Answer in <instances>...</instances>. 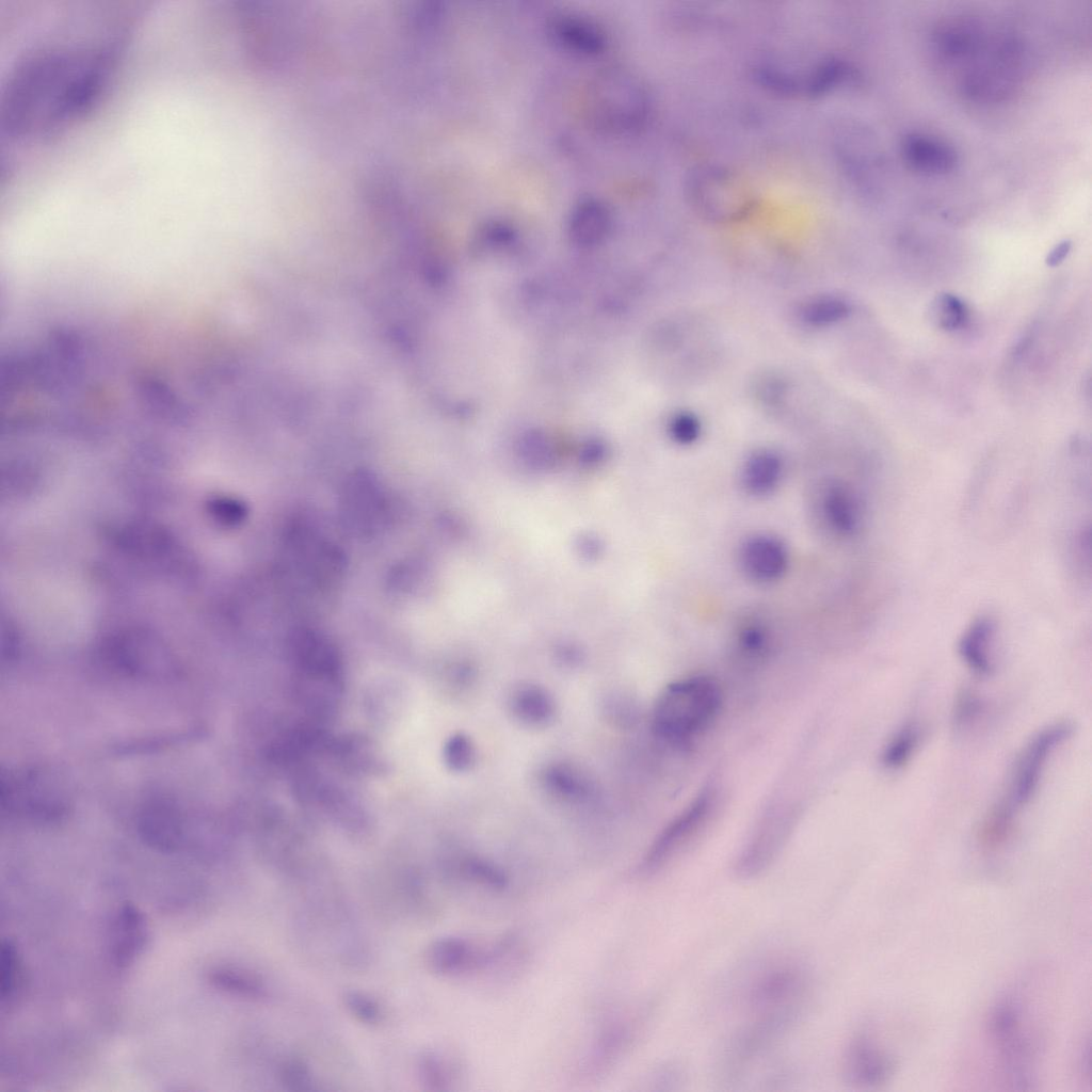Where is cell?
I'll return each mask as SVG.
<instances>
[{
  "label": "cell",
  "instance_id": "5bb4252c",
  "mask_svg": "<svg viewBox=\"0 0 1092 1092\" xmlns=\"http://www.w3.org/2000/svg\"><path fill=\"white\" fill-rule=\"evenodd\" d=\"M905 165L925 177H940L956 170L959 155L943 138L921 131H909L899 143Z\"/></svg>",
  "mask_w": 1092,
  "mask_h": 1092
},
{
  "label": "cell",
  "instance_id": "d590c367",
  "mask_svg": "<svg viewBox=\"0 0 1092 1092\" xmlns=\"http://www.w3.org/2000/svg\"><path fill=\"white\" fill-rule=\"evenodd\" d=\"M981 702L978 696L971 691H963L958 700L954 708L956 727L964 728L968 724H971L980 713Z\"/></svg>",
  "mask_w": 1092,
  "mask_h": 1092
},
{
  "label": "cell",
  "instance_id": "ac0fdd59",
  "mask_svg": "<svg viewBox=\"0 0 1092 1092\" xmlns=\"http://www.w3.org/2000/svg\"><path fill=\"white\" fill-rule=\"evenodd\" d=\"M995 622L983 615L974 620L959 640L960 658L979 677H989L995 670Z\"/></svg>",
  "mask_w": 1092,
  "mask_h": 1092
},
{
  "label": "cell",
  "instance_id": "f1b7e54d",
  "mask_svg": "<svg viewBox=\"0 0 1092 1092\" xmlns=\"http://www.w3.org/2000/svg\"><path fill=\"white\" fill-rule=\"evenodd\" d=\"M605 1028L594 1044L587 1066L592 1071H603L612 1063L621 1053L628 1039V1028L616 1024Z\"/></svg>",
  "mask_w": 1092,
  "mask_h": 1092
},
{
  "label": "cell",
  "instance_id": "83f0119b",
  "mask_svg": "<svg viewBox=\"0 0 1092 1092\" xmlns=\"http://www.w3.org/2000/svg\"><path fill=\"white\" fill-rule=\"evenodd\" d=\"M0 973L1 1000L2 1003L11 1006L23 985L21 956L11 940L1 944Z\"/></svg>",
  "mask_w": 1092,
  "mask_h": 1092
},
{
  "label": "cell",
  "instance_id": "836d02e7",
  "mask_svg": "<svg viewBox=\"0 0 1092 1092\" xmlns=\"http://www.w3.org/2000/svg\"><path fill=\"white\" fill-rule=\"evenodd\" d=\"M446 765L453 771L470 770L476 764L477 752L471 739L464 734L453 735L444 750Z\"/></svg>",
  "mask_w": 1092,
  "mask_h": 1092
},
{
  "label": "cell",
  "instance_id": "8992f818",
  "mask_svg": "<svg viewBox=\"0 0 1092 1092\" xmlns=\"http://www.w3.org/2000/svg\"><path fill=\"white\" fill-rule=\"evenodd\" d=\"M1021 998L1007 994L998 1000L990 1016V1032L1006 1075L1012 1083L1032 1081L1035 1048L1025 1025Z\"/></svg>",
  "mask_w": 1092,
  "mask_h": 1092
},
{
  "label": "cell",
  "instance_id": "484cf974",
  "mask_svg": "<svg viewBox=\"0 0 1092 1092\" xmlns=\"http://www.w3.org/2000/svg\"><path fill=\"white\" fill-rule=\"evenodd\" d=\"M920 741V728L914 722L903 724L887 741L881 753V764L889 771L903 768L915 754Z\"/></svg>",
  "mask_w": 1092,
  "mask_h": 1092
},
{
  "label": "cell",
  "instance_id": "d4e9b609",
  "mask_svg": "<svg viewBox=\"0 0 1092 1092\" xmlns=\"http://www.w3.org/2000/svg\"><path fill=\"white\" fill-rule=\"evenodd\" d=\"M417 1072L420 1082L431 1091L450 1090L457 1076L456 1064L450 1057L434 1049L420 1054Z\"/></svg>",
  "mask_w": 1092,
  "mask_h": 1092
},
{
  "label": "cell",
  "instance_id": "4dcf8cb0",
  "mask_svg": "<svg viewBox=\"0 0 1092 1092\" xmlns=\"http://www.w3.org/2000/svg\"><path fill=\"white\" fill-rule=\"evenodd\" d=\"M348 1013L358 1023L367 1026L379 1025L384 1016L381 1005L369 994L358 990L346 991L342 995Z\"/></svg>",
  "mask_w": 1092,
  "mask_h": 1092
},
{
  "label": "cell",
  "instance_id": "5b68a950",
  "mask_svg": "<svg viewBox=\"0 0 1092 1092\" xmlns=\"http://www.w3.org/2000/svg\"><path fill=\"white\" fill-rule=\"evenodd\" d=\"M0 801L3 813L34 822L57 821L68 806L58 776L37 767L2 771Z\"/></svg>",
  "mask_w": 1092,
  "mask_h": 1092
},
{
  "label": "cell",
  "instance_id": "e0dca14e",
  "mask_svg": "<svg viewBox=\"0 0 1092 1092\" xmlns=\"http://www.w3.org/2000/svg\"><path fill=\"white\" fill-rule=\"evenodd\" d=\"M785 468V461L777 451L770 448L756 449L742 463L740 485L752 497L769 496L782 484Z\"/></svg>",
  "mask_w": 1092,
  "mask_h": 1092
},
{
  "label": "cell",
  "instance_id": "7c38bea8",
  "mask_svg": "<svg viewBox=\"0 0 1092 1092\" xmlns=\"http://www.w3.org/2000/svg\"><path fill=\"white\" fill-rule=\"evenodd\" d=\"M739 566L744 576L757 584H772L784 578L790 555L785 542L767 532L748 536L738 550Z\"/></svg>",
  "mask_w": 1092,
  "mask_h": 1092
},
{
  "label": "cell",
  "instance_id": "30bf717a",
  "mask_svg": "<svg viewBox=\"0 0 1092 1092\" xmlns=\"http://www.w3.org/2000/svg\"><path fill=\"white\" fill-rule=\"evenodd\" d=\"M716 802L713 788L705 787L700 791L655 838L642 861L641 871L656 872L684 849L708 823Z\"/></svg>",
  "mask_w": 1092,
  "mask_h": 1092
},
{
  "label": "cell",
  "instance_id": "8fae6325",
  "mask_svg": "<svg viewBox=\"0 0 1092 1092\" xmlns=\"http://www.w3.org/2000/svg\"><path fill=\"white\" fill-rule=\"evenodd\" d=\"M816 510L834 536L853 539L864 528L866 508L854 485L840 478L825 480L817 492Z\"/></svg>",
  "mask_w": 1092,
  "mask_h": 1092
},
{
  "label": "cell",
  "instance_id": "ba28073f",
  "mask_svg": "<svg viewBox=\"0 0 1092 1092\" xmlns=\"http://www.w3.org/2000/svg\"><path fill=\"white\" fill-rule=\"evenodd\" d=\"M733 173L703 165L688 178L687 193L695 209L711 220L734 221L745 215L754 199Z\"/></svg>",
  "mask_w": 1092,
  "mask_h": 1092
},
{
  "label": "cell",
  "instance_id": "7a4b0ae2",
  "mask_svg": "<svg viewBox=\"0 0 1092 1092\" xmlns=\"http://www.w3.org/2000/svg\"><path fill=\"white\" fill-rule=\"evenodd\" d=\"M808 971L793 958H776L760 965L740 991L748 1019L734 1042L758 1054L797 1021L810 986Z\"/></svg>",
  "mask_w": 1092,
  "mask_h": 1092
},
{
  "label": "cell",
  "instance_id": "3957f363",
  "mask_svg": "<svg viewBox=\"0 0 1092 1092\" xmlns=\"http://www.w3.org/2000/svg\"><path fill=\"white\" fill-rule=\"evenodd\" d=\"M1073 725L1056 722L1035 733L1017 754L1001 794L983 817L978 838L983 848L996 850L1013 834L1025 808L1037 794L1050 758L1071 737Z\"/></svg>",
  "mask_w": 1092,
  "mask_h": 1092
},
{
  "label": "cell",
  "instance_id": "cb8c5ba5",
  "mask_svg": "<svg viewBox=\"0 0 1092 1092\" xmlns=\"http://www.w3.org/2000/svg\"><path fill=\"white\" fill-rule=\"evenodd\" d=\"M212 984L230 995L253 1001L267 1000L271 993L257 974L238 966H218L209 975Z\"/></svg>",
  "mask_w": 1092,
  "mask_h": 1092
},
{
  "label": "cell",
  "instance_id": "74e56055",
  "mask_svg": "<svg viewBox=\"0 0 1092 1092\" xmlns=\"http://www.w3.org/2000/svg\"><path fill=\"white\" fill-rule=\"evenodd\" d=\"M1072 250V241L1063 240L1059 242L1055 247L1047 254L1045 262L1048 267L1055 268L1061 264L1067 257Z\"/></svg>",
  "mask_w": 1092,
  "mask_h": 1092
},
{
  "label": "cell",
  "instance_id": "7402d4cb",
  "mask_svg": "<svg viewBox=\"0 0 1092 1092\" xmlns=\"http://www.w3.org/2000/svg\"><path fill=\"white\" fill-rule=\"evenodd\" d=\"M851 312L847 300L835 294H819L800 303L796 310L798 322L809 330H825L846 320Z\"/></svg>",
  "mask_w": 1092,
  "mask_h": 1092
},
{
  "label": "cell",
  "instance_id": "44dd1931",
  "mask_svg": "<svg viewBox=\"0 0 1092 1092\" xmlns=\"http://www.w3.org/2000/svg\"><path fill=\"white\" fill-rule=\"evenodd\" d=\"M550 32L555 39L571 49L596 52L605 47L606 35L593 21L576 15H560L552 19Z\"/></svg>",
  "mask_w": 1092,
  "mask_h": 1092
},
{
  "label": "cell",
  "instance_id": "603a6c76",
  "mask_svg": "<svg viewBox=\"0 0 1092 1092\" xmlns=\"http://www.w3.org/2000/svg\"><path fill=\"white\" fill-rule=\"evenodd\" d=\"M610 222V212L604 203L593 197L581 199L571 214V236L579 244H593L604 238Z\"/></svg>",
  "mask_w": 1092,
  "mask_h": 1092
},
{
  "label": "cell",
  "instance_id": "4316f807",
  "mask_svg": "<svg viewBox=\"0 0 1092 1092\" xmlns=\"http://www.w3.org/2000/svg\"><path fill=\"white\" fill-rule=\"evenodd\" d=\"M457 874L471 885L493 893H502L509 884L505 873L498 866L479 856L461 858Z\"/></svg>",
  "mask_w": 1092,
  "mask_h": 1092
},
{
  "label": "cell",
  "instance_id": "277c9868",
  "mask_svg": "<svg viewBox=\"0 0 1092 1092\" xmlns=\"http://www.w3.org/2000/svg\"><path fill=\"white\" fill-rule=\"evenodd\" d=\"M721 704V688L710 677L691 676L673 681L655 702L652 728L663 742L686 745L711 725Z\"/></svg>",
  "mask_w": 1092,
  "mask_h": 1092
},
{
  "label": "cell",
  "instance_id": "d6986e66",
  "mask_svg": "<svg viewBox=\"0 0 1092 1092\" xmlns=\"http://www.w3.org/2000/svg\"><path fill=\"white\" fill-rule=\"evenodd\" d=\"M541 783L548 796L566 804H584L595 796L594 782L573 764L547 765L541 773Z\"/></svg>",
  "mask_w": 1092,
  "mask_h": 1092
},
{
  "label": "cell",
  "instance_id": "f546056e",
  "mask_svg": "<svg viewBox=\"0 0 1092 1092\" xmlns=\"http://www.w3.org/2000/svg\"><path fill=\"white\" fill-rule=\"evenodd\" d=\"M934 320L945 331L962 327L968 318V309L964 302L950 293L938 294L932 305Z\"/></svg>",
  "mask_w": 1092,
  "mask_h": 1092
},
{
  "label": "cell",
  "instance_id": "ffe728a7",
  "mask_svg": "<svg viewBox=\"0 0 1092 1092\" xmlns=\"http://www.w3.org/2000/svg\"><path fill=\"white\" fill-rule=\"evenodd\" d=\"M508 708L515 721L531 728L547 726L556 712L551 694L532 682H521L511 690Z\"/></svg>",
  "mask_w": 1092,
  "mask_h": 1092
},
{
  "label": "cell",
  "instance_id": "8d00e7d4",
  "mask_svg": "<svg viewBox=\"0 0 1092 1092\" xmlns=\"http://www.w3.org/2000/svg\"><path fill=\"white\" fill-rule=\"evenodd\" d=\"M759 396L766 404H777L782 398H785L786 384L777 378H769L767 382H764L758 388Z\"/></svg>",
  "mask_w": 1092,
  "mask_h": 1092
},
{
  "label": "cell",
  "instance_id": "1f68e13d",
  "mask_svg": "<svg viewBox=\"0 0 1092 1092\" xmlns=\"http://www.w3.org/2000/svg\"><path fill=\"white\" fill-rule=\"evenodd\" d=\"M668 432L675 444L681 447H690L702 437L703 423L694 412L682 410L671 416L668 423Z\"/></svg>",
  "mask_w": 1092,
  "mask_h": 1092
},
{
  "label": "cell",
  "instance_id": "6da1fadb",
  "mask_svg": "<svg viewBox=\"0 0 1092 1092\" xmlns=\"http://www.w3.org/2000/svg\"><path fill=\"white\" fill-rule=\"evenodd\" d=\"M107 70L100 53L50 50L27 58L6 92L10 133L50 130L78 115L99 94Z\"/></svg>",
  "mask_w": 1092,
  "mask_h": 1092
},
{
  "label": "cell",
  "instance_id": "52a82bcc",
  "mask_svg": "<svg viewBox=\"0 0 1092 1092\" xmlns=\"http://www.w3.org/2000/svg\"><path fill=\"white\" fill-rule=\"evenodd\" d=\"M514 947L513 936L503 937L489 946H481L467 938L449 935L430 943L423 959L432 974L444 978H460L495 967Z\"/></svg>",
  "mask_w": 1092,
  "mask_h": 1092
},
{
  "label": "cell",
  "instance_id": "e575fe53",
  "mask_svg": "<svg viewBox=\"0 0 1092 1092\" xmlns=\"http://www.w3.org/2000/svg\"><path fill=\"white\" fill-rule=\"evenodd\" d=\"M278 1076L285 1089L290 1091H310L314 1089V1077L309 1066L300 1058L284 1060Z\"/></svg>",
  "mask_w": 1092,
  "mask_h": 1092
},
{
  "label": "cell",
  "instance_id": "9a60e30c",
  "mask_svg": "<svg viewBox=\"0 0 1092 1092\" xmlns=\"http://www.w3.org/2000/svg\"><path fill=\"white\" fill-rule=\"evenodd\" d=\"M148 938L144 913L132 903L121 905L112 919L109 953L115 966L124 968L134 962Z\"/></svg>",
  "mask_w": 1092,
  "mask_h": 1092
},
{
  "label": "cell",
  "instance_id": "d6a6232c",
  "mask_svg": "<svg viewBox=\"0 0 1092 1092\" xmlns=\"http://www.w3.org/2000/svg\"><path fill=\"white\" fill-rule=\"evenodd\" d=\"M737 640L743 652L758 655L768 648L770 631L760 617L749 616L738 626Z\"/></svg>",
  "mask_w": 1092,
  "mask_h": 1092
},
{
  "label": "cell",
  "instance_id": "9c48e42d",
  "mask_svg": "<svg viewBox=\"0 0 1092 1092\" xmlns=\"http://www.w3.org/2000/svg\"><path fill=\"white\" fill-rule=\"evenodd\" d=\"M590 100L596 121L611 129L632 128L646 115L642 87L631 76L617 69L597 78Z\"/></svg>",
  "mask_w": 1092,
  "mask_h": 1092
},
{
  "label": "cell",
  "instance_id": "4fadbf2b",
  "mask_svg": "<svg viewBox=\"0 0 1092 1092\" xmlns=\"http://www.w3.org/2000/svg\"><path fill=\"white\" fill-rule=\"evenodd\" d=\"M136 830L149 847L171 852L177 850L183 841L184 819L174 801L154 797L139 809Z\"/></svg>",
  "mask_w": 1092,
  "mask_h": 1092
},
{
  "label": "cell",
  "instance_id": "2e32d148",
  "mask_svg": "<svg viewBox=\"0 0 1092 1092\" xmlns=\"http://www.w3.org/2000/svg\"><path fill=\"white\" fill-rule=\"evenodd\" d=\"M844 1069L851 1083L871 1087L887 1078L892 1062L871 1037L860 1033L846 1049Z\"/></svg>",
  "mask_w": 1092,
  "mask_h": 1092
}]
</instances>
